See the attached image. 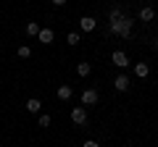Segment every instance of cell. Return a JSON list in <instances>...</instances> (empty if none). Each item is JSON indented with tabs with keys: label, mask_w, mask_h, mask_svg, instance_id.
Wrapping results in <instances>:
<instances>
[{
	"label": "cell",
	"mask_w": 158,
	"mask_h": 147,
	"mask_svg": "<svg viewBox=\"0 0 158 147\" xmlns=\"http://www.w3.org/2000/svg\"><path fill=\"white\" fill-rule=\"evenodd\" d=\"M40 42H45V45H50L53 42V37H56V34H53V29H40Z\"/></svg>",
	"instance_id": "obj_7"
},
{
	"label": "cell",
	"mask_w": 158,
	"mask_h": 147,
	"mask_svg": "<svg viewBox=\"0 0 158 147\" xmlns=\"http://www.w3.org/2000/svg\"><path fill=\"white\" fill-rule=\"evenodd\" d=\"M19 55H21V58H29V55H32V50H29L27 45H21V47H19Z\"/></svg>",
	"instance_id": "obj_14"
},
{
	"label": "cell",
	"mask_w": 158,
	"mask_h": 147,
	"mask_svg": "<svg viewBox=\"0 0 158 147\" xmlns=\"http://www.w3.org/2000/svg\"><path fill=\"white\" fill-rule=\"evenodd\" d=\"M111 61L116 63L118 68H127V66H129V58H127V53H124V50H113V55H111Z\"/></svg>",
	"instance_id": "obj_2"
},
{
	"label": "cell",
	"mask_w": 158,
	"mask_h": 147,
	"mask_svg": "<svg viewBox=\"0 0 158 147\" xmlns=\"http://www.w3.org/2000/svg\"><path fill=\"white\" fill-rule=\"evenodd\" d=\"M40 126H50V116H40Z\"/></svg>",
	"instance_id": "obj_17"
},
{
	"label": "cell",
	"mask_w": 158,
	"mask_h": 147,
	"mask_svg": "<svg viewBox=\"0 0 158 147\" xmlns=\"http://www.w3.org/2000/svg\"><path fill=\"white\" fill-rule=\"evenodd\" d=\"M77 74H79V76H90V63H79Z\"/></svg>",
	"instance_id": "obj_12"
},
{
	"label": "cell",
	"mask_w": 158,
	"mask_h": 147,
	"mask_svg": "<svg viewBox=\"0 0 158 147\" xmlns=\"http://www.w3.org/2000/svg\"><path fill=\"white\" fill-rule=\"evenodd\" d=\"M113 87H116L118 92H127V89H129V76H124V74L116 76V79H113Z\"/></svg>",
	"instance_id": "obj_5"
},
{
	"label": "cell",
	"mask_w": 158,
	"mask_h": 147,
	"mask_svg": "<svg viewBox=\"0 0 158 147\" xmlns=\"http://www.w3.org/2000/svg\"><path fill=\"white\" fill-rule=\"evenodd\" d=\"M0 47H3V45H0Z\"/></svg>",
	"instance_id": "obj_20"
},
{
	"label": "cell",
	"mask_w": 158,
	"mask_h": 147,
	"mask_svg": "<svg viewBox=\"0 0 158 147\" xmlns=\"http://www.w3.org/2000/svg\"><path fill=\"white\" fill-rule=\"evenodd\" d=\"M85 147H100V145H98L95 139H87V142H85Z\"/></svg>",
	"instance_id": "obj_18"
},
{
	"label": "cell",
	"mask_w": 158,
	"mask_h": 147,
	"mask_svg": "<svg viewBox=\"0 0 158 147\" xmlns=\"http://www.w3.org/2000/svg\"><path fill=\"white\" fill-rule=\"evenodd\" d=\"M77 42H79V34L71 32V34H69V45H77Z\"/></svg>",
	"instance_id": "obj_16"
},
{
	"label": "cell",
	"mask_w": 158,
	"mask_h": 147,
	"mask_svg": "<svg viewBox=\"0 0 158 147\" xmlns=\"http://www.w3.org/2000/svg\"><path fill=\"white\" fill-rule=\"evenodd\" d=\"M153 16H156V13H153L150 6H145V8L140 11V18H142V21H153Z\"/></svg>",
	"instance_id": "obj_10"
},
{
	"label": "cell",
	"mask_w": 158,
	"mask_h": 147,
	"mask_svg": "<svg viewBox=\"0 0 158 147\" xmlns=\"http://www.w3.org/2000/svg\"><path fill=\"white\" fill-rule=\"evenodd\" d=\"M82 102H85V105H95L98 102V92L95 89H85L82 92Z\"/></svg>",
	"instance_id": "obj_6"
},
{
	"label": "cell",
	"mask_w": 158,
	"mask_h": 147,
	"mask_svg": "<svg viewBox=\"0 0 158 147\" xmlns=\"http://www.w3.org/2000/svg\"><path fill=\"white\" fill-rule=\"evenodd\" d=\"M111 32L113 34H121V37H129V34H132V21L124 18V16L116 18V21H111Z\"/></svg>",
	"instance_id": "obj_1"
},
{
	"label": "cell",
	"mask_w": 158,
	"mask_h": 147,
	"mask_svg": "<svg viewBox=\"0 0 158 147\" xmlns=\"http://www.w3.org/2000/svg\"><path fill=\"white\" fill-rule=\"evenodd\" d=\"M27 34H40V26H37L34 21H29V24H27Z\"/></svg>",
	"instance_id": "obj_13"
},
{
	"label": "cell",
	"mask_w": 158,
	"mask_h": 147,
	"mask_svg": "<svg viewBox=\"0 0 158 147\" xmlns=\"http://www.w3.org/2000/svg\"><path fill=\"white\" fill-rule=\"evenodd\" d=\"M58 97H61V100H69V97H71V87H58Z\"/></svg>",
	"instance_id": "obj_11"
},
{
	"label": "cell",
	"mask_w": 158,
	"mask_h": 147,
	"mask_svg": "<svg viewBox=\"0 0 158 147\" xmlns=\"http://www.w3.org/2000/svg\"><path fill=\"white\" fill-rule=\"evenodd\" d=\"M135 74H137V76H148V74H150V66H148V63H137Z\"/></svg>",
	"instance_id": "obj_9"
},
{
	"label": "cell",
	"mask_w": 158,
	"mask_h": 147,
	"mask_svg": "<svg viewBox=\"0 0 158 147\" xmlns=\"http://www.w3.org/2000/svg\"><path fill=\"white\" fill-rule=\"evenodd\" d=\"M40 108H42V102H40L37 97H29V100H27V110H29V113H37Z\"/></svg>",
	"instance_id": "obj_8"
},
{
	"label": "cell",
	"mask_w": 158,
	"mask_h": 147,
	"mask_svg": "<svg viewBox=\"0 0 158 147\" xmlns=\"http://www.w3.org/2000/svg\"><path fill=\"white\" fill-rule=\"evenodd\" d=\"M111 18H113V21H116V18H121V8L113 6V8H111Z\"/></svg>",
	"instance_id": "obj_15"
},
{
	"label": "cell",
	"mask_w": 158,
	"mask_h": 147,
	"mask_svg": "<svg viewBox=\"0 0 158 147\" xmlns=\"http://www.w3.org/2000/svg\"><path fill=\"white\" fill-rule=\"evenodd\" d=\"M63 3H66V0H53V6H63Z\"/></svg>",
	"instance_id": "obj_19"
},
{
	"label": "cell",
	"mask_w": 158,
	"mask_h": 147,
	"mask_svg": "<svg viewBox=\"0 0 158 147\" xmlns=\"http://www.w3.org/2000/svg\"><path fill=\"white\" fill-rule=\"evenodd\" d=\"M95 18H92V16H82V18H79V29H82V32H92V29H95Z\"/></svg>",
	"instance_id": "obj_3"
},
{
	"label": "cell",
	"mask_w": 158,
	"mask_h": 147,
	"mask_svg": "<svg viewBox=\"0 0 158 147\" xmlns=\"http://www.w3.org/2000/svg\"><path fill=\"white\" fill-rule=\"evenodd\" d=\"M71 121H74V124H85V121H87V110H85V108H74V110H71Z\"/></svg>",
	"instance_id": "obj_4"
}]
</instances>
